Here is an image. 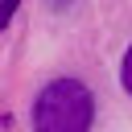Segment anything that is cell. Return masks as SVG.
Segmentation results:
<instances>
[{
  "label": "cell",
  "mask_w": 132,
  "mask_h": 132,
  "mask_svg": "<svg viewBox=\"0 0 132 132\" xmlns=\"http://www.w3.org/2000/svg\"><path fill=\"white\" fill-rule=\"evenodd\" d=\"M95 99L78 78H54L33 99V128L37 132H91Z\"/></svg>",
  "instance_id": "cell-1"
},
{
  "label": "cell",
  "mask_w": 132,
  "mask_h": 132,
  "mask_svg": "<svg viewBox=\"0 0 132 132\" xmlns=\"http://www.w3.org/2000/svg\"><path fill=\"white\" fill-rule=\"evenodd\" d=\"M120 82H124V91L132 95V45H128V54H124V62H120Z\"/></svg>",
  "instance_id": "cell-2"
},
{
  "label": "cell",
  "mask_w": 132,
  "mask_h": 132,
  "mask_svg": "<svg viewBox=\"0 0 132 132\" xmlns=\"http://www.w3.org/2000/svg\"><path fill=\"white\" fill-rule=\"evenodd\" d=\"M16 4H21V0H0V29H4L8 21H12V12H16Z\"/></svg>",
  "instance_id": "cell-3"
},
{
  "label": "cell",
  "mask_w": 132,
  "mask_h": 132,
  "mask_svg": "<svg viewBox=\"0 0 132 132\" xmlns=\"http://www.w3.org/2000/svg\"><path fill=\"white\" fill-rule=\"evenodd\" d=\"M50 4H54V8H66V4H74V0H50Z\"/></svg>",
  "instance_id": "cell-4"
}]
</instances>
